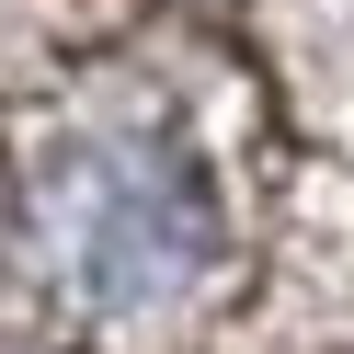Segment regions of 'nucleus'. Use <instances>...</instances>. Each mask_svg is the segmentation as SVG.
Instances as JSON below:
<instances>
[{
  "mask_svg": "<svg viewBox=\"0 0 354 354\" xmlns=\"http://www.w3.org/2000/svg\"><path fill=\"white\" fill-rule=\"evenodd\" d=\"M35 240H46L57 286L92 308H160L206 274L217 252V206L171 149L149 138H92L46 171L35 194Z\"/></svg>",
  "mask_w": 354,
  "mask_h": 354,
  "instance_id": "1",
  "label": "nucleus"
}]
</instances>
